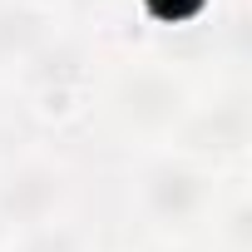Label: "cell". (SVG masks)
Segmentation results:
<instances>
[{"label":"cell","mask_w":252,"mask_h":252,"mask_svg":"<svg viewBox=\"0 0 252 252\" xmlns=\"http://www.w3.org/2000/svg\"><path fill=\"white\" fill-rule=\"evenodd\" d=\"M5 252H84V232L69 218H55V222H40L30 232H15L5 242Z\"/></svg>","instance_id":"52a82bcc"},{"label":"cell","mask_w":252,"mask_h":252,"mask_svg":"<svg viewBox=\"0 0 252 252\" xmlns=\"http://www.w3.org/2000/svg\"><path fill=\"white\" fill-rule=\"evenodd\" d=\"M149 252H193V247H183V242H158V247H149Z\"/></svg>","instance_id":"ba28073f"},{"label":"cell","mask_w":252,"mask_h":252,"mask_svg":"<svg viewBox=\"0 0 252 252\" xmlns=\"http://www.w3.org/2000/svg\"><path fill=\"white\" fill-rule=\"evenodd\" d=\"M193 99H198V89L188 84V74L173 60H149V55L119 64L109 89H104V104H109V119L119 124V134L144 144V149L173 144Z\"/></svg>","instance_id":"7a4b0ae2"},{"label":"cell","mask_w":252,"mask_h":252,"mask_svg":"<svg viewBox=\"0 0 252 252\" xmlns=\"http://www.w3.org/2000/svg\"><path fill=\"white\" fill-rule=\"evenodd\" d=\"M64 198H69L64 163H55L45 154L20 158L15 168L0 173V232L15 237V232H30L40 222H55Z\"/></svg>","instance_id":"277c9868"},{"label":"cell","mask_w":252,"mask_h":252,"mask_svg":"<svg viewBox=\"0 0 252 252\" xmlns=\"http://www.w3.org/2000/svg\"><path fill=\"white\" fill-rule=\"evenodd\" d=\"M188 158H203L213 168H242L247 149H252V109H247V89H213V99H193L188 119L178 124L173 144Z\"/></svg>","instance_id":"3957f363"},{"label":"cell","mask_w":252,"mask_h":252,"mask_svg":"<svg viewBox=\"0 0 252 252\" xmlns=\"http://www.w3.org/2000/svg\"><path fill=\"white\" fill-rule=\"evenodd\" d=\"M50 40V20L35 0H10L0 5V60H20L30 64Z\"/></svg>","instance_id":"8992f818"},{"label":"cell","mask_w":252,"mask_h":252,"mask_svg":"<svg viewBox=\"0 0 252 252\" xmlns=\"http://www.w3.org/2000/svg\"><path fill=\"white\" fill-rule=\"evenodd\" d=\"M0 252H5V242H0Z\"/></svg>","instance_id":"9c48e42d"},{"label":"cell","mask_w":252,"mask_h":252,"mask_svg":"<svg viewBox=\"0 0 252 252\" xmlns=\"http://www.w3.org/2000/svg\"><path fill=\"white\" fill-rule=\"evenodd\" d=\"M213 252H252V198H247V168H232L218 188V203L208 213Z\"/></svg>","instance_id":"5b68a950"},{"label":"cell","mask_w":252,"mask_h":252,"mask_svg":"<svg viewBox=\"0 0 252 252\" xmlns=\"http://www.w3.org/2000/svg\"><path fill=\"white\" fill-rule=\"evenodd\" d=\"M227 173L232 168H213L178 149H154L134 178V213L163 242H183L198 227H208V213H213Z\"/></svg>","instance_id":"6da1fadb"}]
</instances>
